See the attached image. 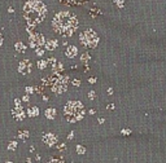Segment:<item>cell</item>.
Returning a JSON list of instances; mask_svg holds the SVG:
<instances>
[{
  "label": "cell",
  "instance_id": "14",
  "mask_svg": "<svg viewBox=\"0 0 166 163\" xmlns=\"http://www.w3.org/2000/svg\"><path fill=\"white\" fill-rule=\"evenodd\" d=\"M16 49H17V51H20V52H25V45L24 44H22V43H17L16 44Z\"/></svg>",
  "mask_w": 166,
  "mask_h": 163
},
{
  "label": "cell",
  "instance_id": "21",
  "mask_svg": "<svg viewBox=\"0 0 166 163\" xmlns=\"http://www.w3.org/2000/svg\"><path fill=\"white\" fill-rule=\"evenodd\" d=\"M108 109H109V110H112V109H114V105H113V104H109V105H108Z\"/></svg>",
  "mask_w": 166,
  "mask_h": 163
},
{
  "label": "cell",
  "instance_id": "26",
  "mask_svg": "<svg viewBox=\"0 0 166 163\" xmlns=\"http://www.w3.org/2000/svg\"><path fill=\"white\" fill-rule=\"evenodd\" d=\"M99 123H100V124H101V123H104V119H103V118H100V119H99Z\"/></svg>",
  "mask_w": 166,
  "mask_h": 163
},
{
  "label": "cell",
  "instance_id": "7",
  "mask_svg": "<svg viewBox=\"0 0 166 163\" xmlns=\"http://www.w3.org/2000/svg\"><path fill=\"white\" fill-rule=\"evenodd\" d=\"M20 71L22 74H27L31 71V63L30 61H22L21 65H20Z\"/></svg>",
  "mask_w": 166,
  "mask_h": 163
},
{
  "label": "cell",
  "instance_id": "22",
  "mask_svg": "<svg viewBox=\"0 0 166 163\" xmlns=\"http://www.w3.org/2000/svg\"><path fill=\"white\" fill-rule=\"evenodd\" d=\"M88 82H90V83H95V82H96V79H95V78H90V79H88Z\"/></svg>",
  "mask_w": 166,
  "mask_h": 163
},
{
  "label": "cell",
  "instance_id": "23",
  "mask_svg": "<svg viewBox=\"0 0 166 163\" xmlns=\"http://www.w3.org/2000/svg\"><path fill=\"white\" fill-rule=\"evenodd\" d=\"M73 136H74V133H73V132H70V133H69V137H67V139L71 140V139H73Z\"/></svg>",
  "mask_w": 166,
  "mask_h": 163
},
{
  "label": "cell",
  "instance_id": "10",
  "mask_svg": "<svg viewBox=\"0 0 166 163\" xmlns=\"http://www.w3.org/2000/svg\"><path fill=\"white\" fill-rule=\"evenodd\" d=\"M55 115H56V110H55V109H47V110H46V116H47V118L53 119Z\"/></svg>",
  "mask_w": 166,
  "mask_h": 163
},
{
  "label": "cell",
  "instance_id": "8",
  "mask_svg": "<svg viewBox=\"0 0 166 163\" xmlns=\"http://www.w3.org/2000/svg\"><path fill=\"white\" fill-rule=\"evenodd\" d=\"M44 142L48 144L50 146L52 145H55L56 142H57V139H56V136L55 135H52V133H47V135H44Z\"/></svg>",
  "mask_w": 166,
  "mask_h": 163
},
{
  "label": "cell",
  "instance_id": "20",
  "mask_svg": "<svg viewBox=\"0 0 166 163\" xmlns=\"http://www.w3.org/2000/svg\"><path fill=\"white\" fill-rule=\"evenodd\" d=\"M131 130H122V135H130Z\"/></svg>",
  "mask_w": 166,
  "mask_h": 163
},
{
  "label": "cell",
  "instance_id": "13",
  "mask_svg": "<svg viewBox=\"0 0 166 163\" xmlns=\"http://www.w3.org/2000/svg\"><path fill=\"white\" fill-rule=\"evenodd\" d=\"M77 153L78 154H84L86 153V147L82 146V145H78L77 146Z\"/></svg>",
  "mask_w": 166,
  "mask_h": 163
},
{
  "label": "cell",
  "instance_id": "12",
  "mask_svg": "<svg viewBox=\"0 0 166 163\" xmlns=\"http://www.w3.org/2000/svg\"><path fill=\"white\" fill-rule=\"evenodd\" d=\"M81 60H82V62H86V63H87V62L90 61V60H91V57H90L88 53H83L82 57H81Z\"/></svg>",
  "mask_w": 166,
  "mask_h": 163
},
{
  "label": "cell",
  "instance_id": "15",
  "mask_svg": "<svg viewBox=\"0 0 166 163\" xmlns=\"http://www.w3.org/2000/svg\"><path fill=\"white\" fill-rule=\"evenodd\" d=\"M29 114L31 115V116H34V115H38V109H36V108H33V109H30Z\"/></svg>",
  "mask_w": 166,
  "mask_h": 163
},
{
  "label": "cell",
  "instance_id": "19",
  "mask_svg": "<svg viewBox=\"0 0 166 163\" xmlns=\"http://www.w3.org/2000/svg\"><path fill=\"white\" fill-rule=\"evenodd\" d=\"M95 96H96V94H95V92H93V91H91V92L88 93V97L91 98V100H93V98H95Z\"/></svg>",
  "mask_w": 166,
  "mask_h": 163
},
{
  "label": "cell",
  "instance_id": "9",
  "mask_svg": "<svg viewBox=\"0 0 166 163\" xmlns=\"http://www.w3.org/2000/svg\"><path fill=\"white\" fill-rule=\"evenodd\" d=\"M77 53H78L77 47H74V45H70V47H67V49H66V56H67L69 58H74L75 56H77Z\"/></svg>",
  "mask_w": 166,
  "mask_h": 163
},
{
  "label": "cell",
  "instance_id": "1",
  "mask_svg": "<svg viewBox=\"0 0 166 163\" xmlns=\"http://www.w3.org/2000/svg\"><path fill=\"white\" fill-rule=\"evenodd\" d=\"M53 29L64 36H71L78 27V20L69 12H60L53 18Z\"/></svg>",
  "mask_w": 166,
  "mask_h": 163
},
{
  "label": "cell",
  "instance_id": "5",
  "mask_svg": "<svg viewBox=\"0 0 166 163\" xmlns=\"http://www.w3.org/2000/svg\"><path fill=\"white\" fill-rule=\"evenodd\" d=\"M66 87H67V78L64 77V78L57 79V82H56L55 85H53V91L57 93H62L66 91Z\"/></svg>",
  "mask_w": 166,
  "mask_h": 163
},
{
  "label": "cell",
  "instance_id": "16",
  "mask_svg": "<svg viewBox=\"0 0 166 163\" xmlns=\"http://www.w3.org/2000/svg\"><path fill=\"white\" fill-rule=\"evenodd\" d=\"M114 4H116L117 7H119V8H122L124 3H123V0H114Z\"/></svg>",
  "mask_w": 166,
  "mask_h": 163
},
{
  "label": "cell",
  "instance_id": "25",
  "mask_svg": "<svg viewBox=\"0 0 166 163\" xmlns=\"http://www.w3.org/2000/svg\"><path fill=\"white\" fill-rule=\"evenodd\" d=\"M108 93H109V94H112V93H113V89H112V88H109V89H108Z\"/></svg>",
  "mask_w": 166,
  "mask_h": 163
},
{
  "label": "cell",
  "instance_id": "6",
  "mask_svg": "<svg viewBox=\"0 0 166 163\" xmlns=\"http://www.w3.org/2000/svg\"><path fill=\"white\" fill-rule=\"evenodd\" d=\"M43 36L39 35V34H35V35L30 36V44H31V47H38V45H43Z\"/></svg>",
  "mask_w": 166,
  "mask_h": 163
},
{
  "label": "cell",
  "instance_id": "4",
  "mask_svg": "<svg viewBox=\"0 0 166 163\" xmlns=\"http://www.w3.org/2000/svg\"><path fill=\"white\" fill-rule=\"evenodd\" d=\"M79 39H81V43L83 45H86V47H88V48H95L97 45V43H99V36H97V34L91 29H88V30H86L84 32H82Z\"/></svg>",
  "mask_w": 166,
  "mask_h": 163
},
{
  "label": "cell",
  "instance_id": "2",
  "mask_svg": "<svg viewBox=\"0 0 166 163\" xmlns=\"http://www.w3.org/2000/svg\"><path fill=\"white\" fill-rule=\"evenodd\" d=\"M46 7H44L43 3L38 1V0H31V1H29L27 4L25 5V17L29 18L30 16L35 17V20H34V23H39L40 21L44 20V17H46Z\"/></svg>",
  "mask_w": 166,
  "mask_h": 163
},
{
  "label": "cell",
  "instance_id": "17",
  "mask_svg": "<svg viewBox=\"0 0 166 163\" xmlns=\"http://www.w3.org/2000/svg\"><path fill=\"white\" fill-rule=\"evenodd\" d=\"M48 163H64L62 159H58V158H53V159H51Z\"/></svg>",
  "mask_w": 166,
  "mask_h": 163
},
{
  "label": "cell",
  "instance_id": "24",
  "mask_svg": "<svg viewBox=\"0 0 166 163\" xmlns=\"http://www.w3.org/2000/svg\"><path fill=\"white\" fill-rule=\"evenodd\" d=\"M79 83H81L79 80H74V85H79Z\"/></svg>",
  "mask_w": 166,
  "mask_h": 163
},
{
  "label": "cell",
  "instance_id": "3",
  "mask_svg": "<svg viewBox=\"0 0 166 163\" xmlns=\"http://www.w3.org/2000/svg\"><path fill=\"white\" fill-rule=\"evenodd\" d=\"M64 113H65L67 122H70V123L78 122L84 115V108H83V105L79 101H69L65 105Z\"/></svg>",
  "mask_w": 166,
  "mask_h": 163
},
{
  "label": "cell",
  "instance_id": "11",
  "mask_svg": "<svg viewBox=\"0 0 166 163\" xmlns=\"http://www.w3.org/2000/svg\"><path fill=\"white\" fill-rule=\"evenodd\" d=\"M56 44H57V41H56V40H50V41H47V49H50V51L55 49V48H56Z\"/></svg>",
  "mask_w": 166,
  "mask_h": 163
},
{
  "label": "cell",
  "instance_id": "18",
  "mask_svg": "<svg viewBox=\"0 0 166 163\" xmlns=\"http://www.w3.org/2000/svg\"><path fill=\"white\" fill-rule=\"evenodd\" d=\"M38 65H39V69H44L46 65H47V62L46 61H39V62H38Z\"/></svg>",
  "mask_w": 166,
  "mask_h": 163
}]
</instances>
